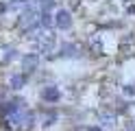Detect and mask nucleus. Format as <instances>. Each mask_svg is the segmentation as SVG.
Returning <instances> with one entry per match:
<instances>
[{"label": "nucleus", "instance_id": "obj_1", "mask_svg": "<svg viewBox=\"0 0 135 131\" xmlns=\"http://www.w3.org/2000/svg\"><path fill=\"white\" fill-rule=\"evenodd\" d=\"M57 24H59V26H63V29H65L68 24H70V17H68V13H65V11H61V13L57 15Z\"/></svg>", "mask_w": 135, "mask_h": 131}]
</instances>
